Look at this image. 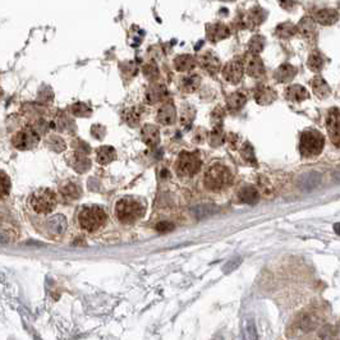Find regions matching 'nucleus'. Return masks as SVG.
Returning a JSON list of instances; mask_svg holds the SVG:
<instances>
[{"mask_svg": "<svg viewBox=\"0 0 340 340\" xmlns=\"http://www.w3.org/2000/svg\"><path fill=\"white\" fill-rule=\"evenodd\" d=\"M238 198L242 203L246 205H255L260 198V193L257 191L256 187L254 186H246L243 187L239 193H238Z\"/></svg>", "mask_w": 340, "mask_h": 340, "instance_id": "21", "label": "nucleus"}, {"mask_svg": "<svg viewBox=\"0 0 340 340\" xmlns=\"http://www.w3.org/2000/svg\"><path fill=\"white\" fill-rule=\"evenodd\" d=\"M242 334H243L244 340H257V330L254 320L247 318V320L244 321Z\"/></svg>", "mask_w": 340, "mask_h": 340, "instance_id": "32", "label": "nucleus"}, {"mask_svg": "<svg viewBox=\"0 0 340 340\" xmlns=\"http://www.w3.org/2000/svg\"><path fill=\"white\" fill-rule=\"evenodd\" d=\"M202 168V160L196 152L182 151L175 163V173L182 178H191L196 175Z\"/></svg>", "mask_w": 340, "mask_h": 340, "instance_id": "5", "label": "nucleus"}, {"mask_svg": "<svg viewBox=\"0 0 340 340\" xmlns=\"http://www.w3.org/2000/svg\"><path fill=\"white\" fill-rule=\"evenodd\" d=\"M157 122L163 125H171L177 119V110L173 103H165L157 112Z\"/></svg>", "mask_w": 340, "mask_h": 340, "instance_id": "12", "label": "nucleus"}, {"mask_svg": "<svg viewBox=\"0 0 340 340\" xmlns=\"http://www.w3.org/2000/svg\"><path fill=\"white\" fill-rule=\"evenodd\" d=\"M71 112L76 116H88L92 110L86 103H76L71 106Z\"/></svg>", "mask_w": 340, "mask_h": 340, "instance_id": "38", "label": "nucleus"}, {"mask_svg": "<svg viewBox=\"0 0 340 340\" xmlns=\"http://www.w3.org/2000/svg\"><path fill=\"white\" fill-rule=\"evenodd\" d=\"M143 74L148 80L155 81L159 76V69H157V65L155 63H147V64L143 67Z\"/></svg>", "mask_w": 340, "mask_h": 340, "instance_id": "41", "label": "nucleus"}, {"mask_svg": "<svg viewBox=\"0 0 340 340\" xmlns=\"http://www.w3.org/2000/svg\"><path fill=\"white\" fill-rule=\"evenodd\" d=\"M225 141V133L223 131L222 125H218V127H214L212 132L210 133V142H211L212 146H220V144L224 143Z\"/></svg>", "mask_w": 340, "mask_h": 340, "instance_id": "34", "label": "nucleus"}, {"mask_svg": "<svg viewBox=\"0 0 340 340\" xmlns=\"http://www.w3.org/2000/svg\"><path fill=\"white\" fill-rule=\"evenodd\" d=\"M297 32H298V27L294 26L290 22L280 23L279 26L276 27V35L282 37V39H289V37H292Z\"/></svg>", "mask_w": 340, "mask_h": 340, "instance_id": "30", "label": "nucleus"}, {"mask_svg": "<svg viewBox=\"0 0 340 340\" xmlns=\"http://www.w3.org/2000/svg\"><path fill=\"white\" fill-rule=\"evenodd\" d=\"M146 206L141 199L133 196H125L115 203L114 214L120 224L131 225L144 215Z\"/></svg>", "mask_w": 340, "mask_h": 340, "instance_id": "1", "label": "nucleus"}, {"mask_svg": "<svg viewBox=\"0 0 340 340\" xmlns=\"http://www.w3.org/2000/svg\"><path fill=\"white\" fill-rule=\"evenodd\" d=\"M108 222V215L101 206H85L78 214V224L82 230L87 233H95L103 228Z\"/></svg>", "mask_w": 340, "mask_h": 340, "instance_id": "3", "label": "nucleus"}, {"mask_svg": "<svg viewBox=\"0 0 340 340\" xmlns=\"http://www.w3.org/2000/svg\"><path fill=\"white\" fill-rule=\"evenodd\" d=\"M196 67V60L192 55L190 54H182L178 55L177 58L174 59V68L178 72H191Z\"/></svg>", "mask_w": 340, "mask_h": 340, "instance_id": "22", "label": "nucleus"}, {"mask_svg": "<svg viewBox=\"0 0 340 340\" xmlns=\"http://www.w3.org/2000/svg\"><path fill=\"white\" fill-rule=\"evenodd\" d=\"M230 35L228 26H225L223 23H214L207 27V37L211 40L212 42L222 41V40L227 39Z\"/></svg>", "mask_w": 340, "mask_h": 340, "instance_id": "16", "label": "nucleus"}, {"mask_svg": "<svg viewBox=\"0 0 340 340\" xmlns=\"http://www.w3.org/2000/svg\"><path fill=\"white\" fill-rule=\"evenodd\" d=\"M60 193L67 198L77 199L82 195V190H81V187L77 183L68 182V183H64L60 187Z\"/></svg>", "mask_w": 340, "mask_h": 340, "instance_id": "29", "label": "nucleus"}, {"mask_svg": "<svg viewBox=\"0 0 340 340\" xmlns=\"http://www.w3.org/2000/svg\"><path fill=\"white\" fill-rule=\"evenodd\" d=\"M116 159V150L113 146H101L96 150V160L101 165H108Z\"/></svg>", "mask_w": 340, "mask_h": 340, "instance_id": "24", "label": "nucleus"}, {"mask_svg": "<svg viewBox=\"0 0 340 340\" xmlns=\"http://www.w3.org/2000/svg\"><path fill=\"white\" fill-rule=\"evenodd\" d=\"M141 137L142 141L151 147L160 143V131L154 124L143 125V128L141 129Z\"/></svg>", "mask_w": 340, "mask_h": 340, "instance_id": "14", "label": "nucleus"}, {"mask_svg": "<svg viewBox=\"0 0 340 340\" xmlns=\"http://www.w3.org/2000/svg\"><path fill=\"white\" fill-rule=\"evenodd\" d=\"M285 97L293 103H302L310 97V93L305 87L301 85H292L285 91Z\"/></svg>", "mask_w": 340, "mask_h": 340, "instance_id": "19", "label": "nucleus"}, {"mask_svg": "<svg viewBox=\"0 0 340 340\" xmlns=\"http://www.w3.org/2000/svg\"><path fill=\"white\" fill-rule=\"evenodd\" d=\"M27 206L32 214L44 219L54 214L58 206V198L54 191L50 188H39L29 195L27 198Z\"/></svg>", "mask_w": 340, "mask_h": 340, "instance_id": "2", "label": "nucleus"}, {"mask_svg": "<svg viewBox=\"0 0 340 340\" xmlns=\"http://www.w3.org/2000/svg\"><path fill=\"white\" fill-rule=\"evenodd\" d=\"M48 143L50 146V148L57 151V152H61V151L65 150V142L60 137H58V136H53V137L49 138Z\"/></svg>", "mask_w": 340, "mask_h": 340, "instance_id": "40", "label": "nucleus"}, {"mask_svg": "<svg viewBox=\"0 0 340 340\" xmlns=\"http://www.w3.org/2000/svg\"><path fill=\"white\" fill-rule=\"evenodd\" d=\"M263 20H265V12H263V9H261V8H254V9H251L250 14H248L247 17V22L252 23L254 26L260 25Z\"/></svg>", "mask_w": 340, "mask_h": 340, "instance_id": "39", "label": "nucleus"}, {"mask_svg": "<svg viewBox=\"0 0 340 340\" xmlns=\"http://www.w3.org/2000/svg\"><path fill=\"white\" fill-rule=\"evenodd\" d=\"M231 178L233 175L228 167H225L223 164H212L206 170L203 184L211 192H220L230 184Z\"/></svg>", "mask_w": 340, "mask_h": 340, "instance_id": "4", "label": "nucleus"}, {"mask_svg": "<svg viewBox=\"0 0 340 340\" xmlns=\"http://www.w3.org/2000/svg\"><path fill=\"white\" fill-rule=\"evenodd\" d=\"M68 218L63 212H54L46 216L41 222V231L48 238H60L65 234L68 229Z\"/></svg>", "mask_w": 340, "mask_h": 340, "instance_id": "6", "label": "nucleus"}, {"mask_svg": "<svg viewBox=\"0 0 340 340\" xmlns=\"http://www.w3.org/2000/svg\"><path fill=\"white\" fill-rule=\"evenodd\" d=\"M278 97L275 91L271 88V87L267 86H261L258 87L255 92V100L257 101V104L260 105H269V104L274 103Z\"/></svg>", "mask_w": 340, "mask_h": 340, "instance_id": "17", "label": "nucleus"}, {"mask_svg": "<svg viewBox=\"0 0 340 340\" xmlns=\"http://www.w3.org/2000/svg\"><path fill=\"white\" fill-rule=\"evenodd\" d=\"M201 85V77L197 73H190L184 76L180 81V88L187 93H192L197 90Z\"/></svg>", "mask_w": 340, "mask_h": 340, "instance_id": "25", "label": "nucleus"}, {"mask_svg": "<svg viewBox=\"0 0 340 340\" xmlns=\"http://www.w3.org/2000/svg\"><path fill=\"white\" fill-rule=\"evenodd\" d=\"M167 95L168 90L167 87H165V85L159 84V82H154V84L148 87L147 92H146V101L152 105V104L163 101V100L167 97Z\"/></svg>", "mask_w": 340, "mask_h": 340, "instance_id": "13", "label": "nucleus"}, {"mask_svg": "<svg viewBox=\"0 0 340 340\" xmlns=\"http://www.w3.org/2000/svg\"><path fill=\"white\" fill-rule=\"evenodd\" d=\"M241 154H242V157H243V160L246 161V163L250 164V165H256L257 160H256V155H255L254 147H252L248 142H246V143L243 144V147H242L241 150Z\"/></svg>", "mask_w": 340, "mask_h": 340, "instance_id": "35", "label": "nucleus"}, {"mask_svg": "<svg viewBox=\"0 0 340 340\" xmlns=\"http://www.w3.org/2000/svg\"><path fill=\"white\" fill-rule=\"evenodd\" d=\"M40 142L39 133L31 127H25L21 131L16 132L12 137V144L17 150L26 151L36 147Z\"/></svg>", "mask_w": 340, "mask_h": 340, "instance_id": "8", "label": "nucleus"}, {"mask_svg": "<svg viewBox=\"0 0 340 340\" xmlns=\"http://www.w3.org/2000/svg\"><path fill=\"white\" fill-rule=\"evenodd\" d=\"M308 68L313 72H318L322 69L324 67V61H322V58L318 53H312L310 57H308V61H307Z\"/></svg>", "mask_w": 340, "mask_h": 340, "instance_id": "36", "label": "nucleus"}, {"mask_svg": "<svg viewBox=\"0 0 340 340\" xmlns=\"http://www.w3.org/2000/svg\"><path fill=\"white\" fill-rule=\"evenodd\" d=\"M320 175L317 173H307L305 174L301 179V186L305 188V190H312L314 187H317L320 184Z\"/></svg>", "mask_w": 340, "mask_h": 340, "instance_id": "31", "label": "nucleus"}, {"mask_svg": "<svg viewBox=\"0 0 340 340\" xmlns=\"http://www.w3.org/2000/svg\"><path fill=\"white\" fill-rule=\"evenodd\" d=\"M265 48V37L261 35L254 36L252 39L250 40V44H248V50L254 55L260 54L261 52Z\"/></svg>", "mask_w": 340, "mask_h": 340, "instance_id": "33", "label": "nucleus"}, {"mask_svg": "<svg viewBox=\"0 0 340 340\" xmlns=\"http://www.w3.org/2000/svg\"><path fill=\"white\" fill-rule=\"evenodd\" d=\"M339 20V14L337 10L334 9H320L313 14V21H316L320 25L324 26H330Z\"/></svg>", "mask_w": 340, "mask_h": 340, "instance_id": "18", "label": "nucleus"}, {"mask_svg": "<svg viewBox=\"0 0 340 340\" xmlns=\"http://www.w3.org/2000/svg\"><path fill=\"white\" fill-rule=\"evenodd\" d=\"M334 231H335L337 234L340 235V223H338V224L334 225Z\"/></svg>", "mask_w": 340, "mask_h": 340, "instance_id": "45", "label": "nucleus"}, {"mask_svg": "<svg viewBox=\"0 0 340 340\" xmlns=\"http://www.w3.org/2000/svg\"><path fill=\"white\" fill-rule=\"evenodd\" d=\"M198 63L201 68L205 69L206 72H209L210 74H216L220 71V67H222V63H220V59H219L218 55L214 54L210 50L199 55Z\"/></svg>", "mask_w": 340, "mask_h": 340, "instance_id": "11", "label": "nucleus"}, {"mask_svg": "<svg viewBox=\"0 0 340 340\" xmlns=\"http://www.w3.org/2000/svg\"><path fill=\"white\" fill-rule=\"evenodd\" d=\"M244 74V63L241 59H234L225 64L223 68V77L229 84H238Z\"/></svg>", "mask_w": 340, "mask_h": 340, "instance_id": "9", "label": "nucleus"}, {"mask_svg": "<svg viewBox=\"0 0 340 340\" xmlns=\"http://www.w3.org/2000/svg\"><path fill=\"white\" fill-rule=\"evenodd\" d=\"M298 31L303 36H311L314 31L313 21H312L311 18H308V17H305V18L299 22Z\"/></svg>", "mask_w": 340, "mask_h": 340, "instance_id": "37", "label": "nucleus"}, {"mask_svg": "<svg viewBox=\"0 0 340 340\" xmlns=\"http://www.w3.org/2000/svg\"><path fill=\"white\" fill-rule=\"evenodd\" d=\"M326 128L335 146L340 147V110L333 109L327 116Z\"/></svg>", "mask_w": 340, "mask_h": 340, "instance_id": "10", "label": "nucleus"}, {"mask_svg": "<svg viewBox=\"0 0 340 340\" xmlns=\"http://www.w3.org/2000/svg\"><path fill=\"white\" fill-rule=\"evenodd\" d=\"M173 228H174V225L171 224V223H168V222L159 223V224L155 227V229H156L157 231H169V230H171Z\"/></svg>", "mask_w": 340, "mask_h": 340, "instance_id": "43", "label": "nucleus"}, {"mask_svg": "<svg viewBox=\"0 0 340 340\" xmlns=\"http://www.w3.org/2000/svg\"><path fill=\"white\" fill-rule=\"evenodd\" d=\"M334 178H335L337 182H340V167H338L335 169V171H334Z\"/></svg>", "mask_w": 340, "mask_h": 340, "instance_id": "44", "label": "nucleus"}, {"mask_svg": "<svg viewBox=\"0 0 340 340\" xmlns=\"http://www.w3.org/2000/svg\"><path fill=\"white\" fill-rule=\"evenodd\" d=\"M295 74H297V69H295L292 64L285 63V64H282L276 69L274 77H275V80L278 81V82H280V84H286V82L293 81V78L295 77Z\"/></svg>", "mask_w": 340, "mask_h": 340, "instance_id": "20", "label": "nucleus"}, {"mask_svg": "<svg viewBox=\"0 0 340 340\" xmlns=\"http://www.w3.org/2000/svg\"><path fill=\"white\" fill-rule=\"evenodd\" d=\"M246 71H247L248 76H251V77L260 78L265 74V65H263L262 60L257 55H254L248 60L247 65H246Z\"/></svg>", "mask_w": 340, "mask_h": 340, "instance_id": "23", "label": "nucleus"}, {"mask_svg": "<svg viewBox=\"0 0 340 340\" xmlns=\"http://www.w3.org/2000/svg\"><path fill=\"white\" fill-rule=\"evenodd\" d=\"M142 118V108L140 106H132L123 112V120H124L129 127H136L138 123L141 122Z\"/></svg>", "mask_w": 340, "mask_h": 340, "instance_id": "26", "label": "nucleus"}, {"mask_svg": "<svg viewBox=\"0 0 340 340\" xmlns=\"http://www.w3.org/2000/svg\"><path fill=\"white\" fill-rule=\"evenodd\" d=\"M69 165L78 173H86L87 170L91 168V160L87 157V155L81 154V152L76 151L71 155Z\"/></svg>", "mask_w": 340, "mask_h": 340, "instance_id": "15", "label": "nucleus"}, {"mask_svg": "<svg viewBox=\"0 0 340 340\" xmlns=\"http://www.w3.org/2000/svg\"><path fill=\"white\" fill-rule=\"evenodd\" d=\"M312 90L320 99H325L330 95V86L322 77H314L312 80Z\"/></svg>", "mask_w": 340, "mask_h": 340, "instance_id": "27", "label": "nucleus"}, {"mask_svg": "<svg viewBox=\"0 0 340 340\" xmlns=\"http://www.w3.org/2000/svg\"><path fill=\"white\" fill-rule=\"evenodd\" d=\"M10 191V178L8 177L7 173L3 171L1 173V197L5 198Z\"/></svg>", "mask_w": 340, "mask_h": 340, "instance_id": "42", "label": "nucleus"}, {"mask_svg": "<svg viewBox=\"0 0 340 340\" xmlns=\"http://www.w3.org/2000/svg\"><path fill=\"white\" fill-rule=\"evenodd\" d=\"M324 136L314 129H310V131H305L302 133L299 151L305 157L317 156L324 148Z\"/></svg>", "mask_w": 340, "mask_h": 340, "instance_id": "7", "label": "nucleus"}, {"mask_svg": "<svg viewBox=\"0 0 340 340\" xmlns=\"http://www.w3.org/2000/svg\"><path fill=\"white\" fill-rule=\"evenodd\" d=\"M246 103H247V95L243 91L233 92L228 97V108L231 112H237V110L242 109Z\"/></svg>", "mask_w": 340, "mask_h": 340, "instance_id": "28", "label": "nucleus"}]
</instances>
